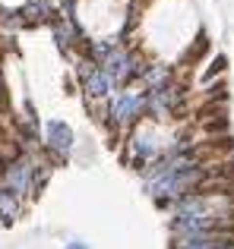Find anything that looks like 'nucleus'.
I'll return each instance as SVG.
<instances>
[{
  "mask_svg": "<svg viewBox=\"0 0 234 249\" xmlns=\"http://www.w3.org/2000/svg\"><path fill=\"white\" fill-rule=\"evenodd\" d=\"M63 249H89V246H86V243H79V240H73V243H67Z\"/></svg>",
  "mask_w": 234,
  "mask_h": 249,
  "instance_id": "6e6552de",
  "label": "nucleus"
},
{
  "mask_svg": "<svg viewBox=\"0 0 234 249\" xmlns=\"http://www.w3.org/2000/svg\"><path fill=\"white\" fill-rule=\"evenodd\" d=\"M79 76H82V89L89 91V98H105L111 91V76L98 67L95 60H86L79 67Z\"/></svg>",
  "mask_w": 234,
  "mask_h": 249,
  "instance_id": "7ed1b4c3",
  "label": "nucleus"
},
{
  "mask_svg": "<svg viewBox=\"0 0 234 249\" xmlns=\"http://www.w3.org/2000/svg\"><path fill=\"white\" fill-rule=\"evenodd\" d=\"M142 82H146L149 91H158L165 85H171V70L168 67H146L142 70Z\"/></svg>",
  "mask_w": 234,
  "mask_h": 249,
  "instance_id": "423d86ee",
  "label": "nucleus"
},
{
  "mask_svg": "<svg viewBox=\"0 0 234 249\" xmlns=\"http://www.w3.org/2000/svg\"><path fill=\"white\" fill-rule=\"evenodd\" d=\"M44 136H48V145L54 148V152H60V155H67L70 148H73V129H70L63 120H48Z\"/></svg>",
  "mask_w": 234,
  "mask_h": 249,
  "instance_id": "20e7f679",
  "label": "nucleus"
},
{
  "mask_svg": "<svg viewBox=\"0 0 234 249\" xmlns=\"http://www.w3.org/2000/svg\"><path fill=\"white\" fill-rule=\"evenodd\" d=\"M0 214H3L6 221H13V214H16V208L10 205V199H6V193L0 189Z\"/></svg>",
  "mask_w": 234,
  "mask_h": 249,
  "instance_id": "0eeeda50",
  "label": "nucleus"
},
{
  "mask_svg": "<svg viewBox=\"0 0 234 249\" xmlns=\"http://www.w3.org/2000/svg\"><path fill=\"white\" fill-rule=\"evenodd\" d=\"M174 249H234V233L215 231V233H196V237H177Z\"/></svg>",
  "mask_w": 234,
  "mask_h": 249,
  "instance_id": "f03ea898",
  "label": "nucleus"
},
{
  "mask_svg": "<svg viewBox=\"0 0 234 249\" xmlns=\"http://www.w3.org/2000/svg\"><path fill=\"white\" fill-rule=\"evenodd\" d=\"M142 114H146V95H139V91H120L111 104L114 123H123V126L133 123L136 117H142Z\"/></svg>",
  "mask_w": 234,
  "mask_h": 249,
  "instance_id": "f257e3e1",
  "label": "nucleus"
},
{
  "mask_svg": "<svg viewBox=\"0 0 234 249\" xmlns=\"http://www.w3.org/2000/svg\"><path fill=\"white\" fill-rule=\"evenodd\" d=\"M6 183H10L13 196H25L32 189V164L29 161H16L13 167H6Z\"/></svg>",
  "mask_w": 234,
  "mask_h": 249,
  "instance_id": "39448f33",
  "label": "nucleus"
}]
</instances>
